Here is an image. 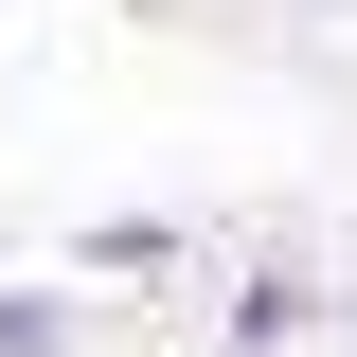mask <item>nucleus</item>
Segmentation results:
<instances>
[{"label": "nucleus", "instance_id": "2", "mask_svg": "<svg viewBox=\"0 0 357 357\" xmlns=\"http://www.w3.org/2000/svg\"><path fill=\"white\" fill-rule=\"evenodd\" d=\"M72 340H89L72 286H0V357H72Z\"/></svg>", "mask_w": 357, "mask_h": 357}, {"label": "nucleus", "instance_id": "1", "mask_svg": "<svg viewBox=\"0 0 357 357\" xmlns=\"http://www.w3.org/2000/svg\"><path fill=\"white\" fill-rule=\"evenodd\" d=\"M304 321H321V286H304V268H250V286H232V357H286Z\"/></svg>", "mask_w": 357, "mask_h": 357}]
</instances>
